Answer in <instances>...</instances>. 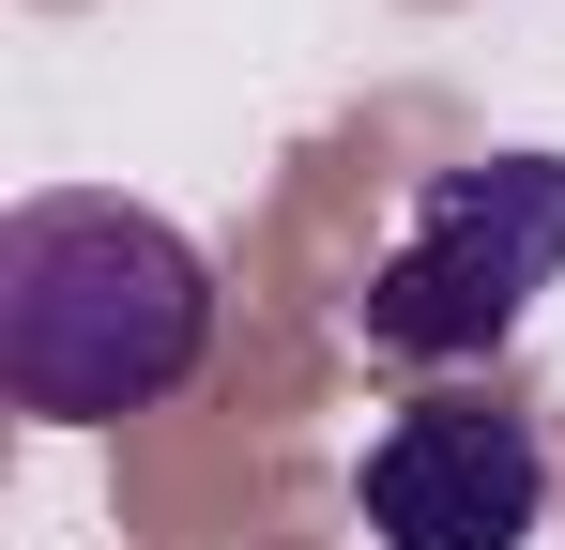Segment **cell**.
Segmentation results:
<instances>
[{
    "instance_id": "obj_2",
    "label": "cell",
    "mask_w": 565,
    "mask_h": 550,
    "mask_svg": "<svg viewBox=\"0 0 565 550\" xmlns=\"http://www.w3.org/2000/svg\"><path fill=\"white\" fill-rule=\"evenodd\" d=\"M551 275H565V154H473V169H428V199L397 214V245L352 290V337L382 367H489Z\"/></svg>"
},
{
    "instance_id": "obj_3",
    "label": "cell",
    "mask_w": 565,
    "mask_h": 550,
    "mask_svg": "<svg viewBox=\"0 0 565 550\" xmlns=\"http://www.w3.org/2000/svg\"><path fill=\"white\" fill-rule=\"evenodd\" d=\"M352 505H367L382 550H535V520H551V444H535V413H504V398H413V413H382Z\"/></svg>"
},
{
    "instance_id": "obj_1",
    "label": "cell",
    "mask_w": 565,
    "mask_h": 550,
    "mask_svg": "<svg viewBox=\"0 0 565 550\" xmlns=\"http://www.w3.org/2000/svg\"><path fill=\"white\" fill-rule=\"evenodd\" d=\"M214 352V261L153 199L46 183L0 214V398L31 429H122Z\"/></svg>"
}]
</instances>
